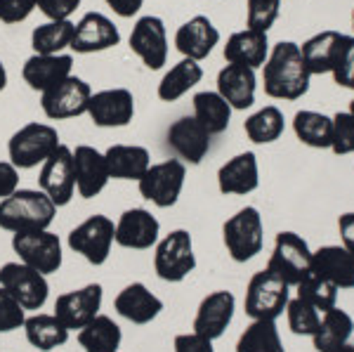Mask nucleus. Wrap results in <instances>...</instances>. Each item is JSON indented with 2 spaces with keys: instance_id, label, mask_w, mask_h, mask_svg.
<instances>
[{
  "instance_id": "f257e3e1",
  "label": "nucleus",
  "mask_w": 354,
  "mask_h": 352,
  "mask_svg": "<svg viewBox=\"0 0 354 352\" xmlns=\"http://www.w3.org/2000/svg\"><path fill=\"white\" fill-rule=\"evenodd\" d=\"M310 78L312 73L307 71L298 43L281 41L270 50L262 71L265 93L270 98L286 102L300 100L310 90Z\"/></svg>"
},
{
  "instance_id": "f03ea898",
  "label": "nucleus",
  "mask_w": 354,
  "mask_h": 352,
  "mask_svg": "<svg viewBox=\"0 0 354 352\" xmlns=\"http://www.w3.org/2000/svg\"><path fill=\"white\" fill-rule=\"evenodd\" d=\"M57 206L43 189H17L12 196L0 201V230L31 232L50 230L55 223Z\"/></svg>"
},
{
  "instance_id": "7ed1b4c3",
  "label": "nucleus",
  "mask_w": 354,
  "mask_h": 352,
  "mask_svg": "<svg viewBox=\"0 0 354 352\" xmlns=\"http://www.w3.org/2000/svg\"><path fill=\"white\" fill-rule=\"evenodd\" d=\"M66 243L73 253L81 255L85 263L100 268L109 260L111 248L116 243V223L109 215L95 213L68 232Z\"/></svg>"
},
{
  "instance_id": "20e7f679",
  "label": "nucleus",
  "mask_w": 354,
  "mask_h": 352,
  "mask_svg": "<svg viewBox=\"0 0 354 352\" xmlns=\"http://www.w3.org/2000/svg\"><path fill=\"white\" fill-rule=\"evenodd\" d=\"M222 241L234 263H248L265 246V225L255 206L236 211L222 225Z\"/></svg>"
},
{
  "instance_id": "39448f33",
  "label": "nucleus",
  "mask_w": 354,
  "mask_h": 352,
  "mask_svg": "<svg viewBox=\"0 0 354 352\" xmlns=\"http://www.w3.org/2000/svg\"><path fill=\"white\" fill-rule=\"evenodd\" d=\"M62 145L59 133L50 123H26L21 126L8 142V156L10 163H15L19 170H31L36 166H43L57 147Z\"/></svg>"
},
{
  "instance_id": "423d86ee",
  "label": "nucleus",
  "mask_w": 354,
  "mask_h": 352,
  "mask_svg": "<svg viewBox=\"0 0 354 352\" xmlns=\"http://www.w3.org/2000/svg\"><path fill=\"white\" fill-rule=\"evenodd\" d=\"M196 270L194 241L187 230H173L153 246V272L161 281L180 284Z\"/></svg>"
},
{
  "instance_id": "0eeeda50",
  "label": "nucleus",
  "mask_w": 354,
  "mask_h": 352,
  "mask_svg": "<svg viewBox=\"0 0 354 352\" xmlns=\"http://www.w3.org/2000/svg\"><path fill=\"white\" fill-rule=\"evenodd\" d=\"M290 300V286L270 270L255 272L245 286V300L243 308L250 319H272L281 317L286 312V305Z\"/></svg>"
},
{
  "instance_id": "6e6552de",
  "label": "nucleus",
  "mask_w": 354,
  "mask_h": 352,
  "mask_svg": "<svg viewBox=\"0 0 354 352\" xmlns=\"http://www.w3.org/2000/svg\"><path fill=\"white\" fill-rule=\"evenodd\" d=\"M12 251L17 253L19 263L28 265V268H33L45 277L59 272L62 263H64L59 237L50 230L17 232V234H12Z\"/></svg>"
},
{
  "instance_id": "1a4fd4ad",
  "label": "nucleus",
  "mask_w": 354,
  "mask_h": 352,
  "mask_svg": "<svg viewBox=\"0 0 354 352\" xmlns=\"http://www.w3.org/2000/svg\"><path fill=\"white\" fill-rule=\"evenodd\" d=\"M265 270L283 279L288 286H298L312 272V251L307 241L295 232H279Z\"/></svg>"
},
{
  "instance_id": "9d476101",
  "label": "nucleus",
  "mask_w": 354,
  "mask_h": 352,
  "mask_svg": "<svg viewBox=\"0 0 354 352\" xmlns=\"http://www.w3.org/2000/svg\"><path fill=\"white\" fill-rule=\"evenodd\" d=\"M187 180V166L180 158H168L161 163H151L149 170L137 183L142 198H147L156 208H173L182 196Z\"/></svg>"
},
{
  "instance_id": "9b49d317",
  "label": "nucleus",
  "mask_w": 354,
  "mask_h": 352,
  "mask_svg": "<svg viewBox=\"0 0 354 352\" xmlns=\"http://www.w3.org/2000/svg\"><path fill=\"white\" fill-rule=\"evenodd\" d=\"M0 286L8 288L12 293V298L26 312H41L50 298L48 277L24 263H19V260L5 263L0 268Z\"/></svg>"
},
{
  "instance_id": "f8f14e48",
  "label": "nucleus",
  "mask_w": 354,
  "mask_h": 352,
  "mask_svg": "<svg viewBox=\"0 0 354 352\" xmlns=\"http://www.w3.org/2000/svg\"><path fill=\"white\" fill-rule=\"evenodd\" d=\"M93 88L78 76H66L64 81L41 93V109L50 121H66L88 113V102Z\"/></svg>"
},
{
  "instance_id": "ddd939ff",
  "label": "nucleus",
  "mask_w": 354,
  "mask_h": 352,
  "mask_svg": "<svg viewBox=\"0 0 354 352\" xmlns=\"http://www.w3.org/2000/svg\"><path fill=\"white\" fill-rule=\"evenodd\" d=\"M38 189L50 196L57 208H64L76 196V175H73V149L59 145L43 161L41 175H38Z\"/></svg>"
},
{
  "instance_id": "4468645a",
  "label": "nucleus",
  "mask_w": 354,
  "mask_h": 352,
  "mask_svg": "<svg viewBox=\"0 0 354 352\" xmlns=\"http://www.w3.org/2000/svg\"><path fill=\"white\" fill-rule=\"evenodd\" d=\"M102 303H104V288H102V284L93 281L57 296L53 315L68 331H81L88 322H93L102 312Z\"/></svg>"
},
{
  "instance_id": "2eb2a0df",
  "label": "nucleus",
  "mask_w": 354,
  "mask_h": 352,
  "mask_svg": "<svg viewBox=\"0 0 354 352\" xmlns=\"http://www.w3.org/2000/svg\"><path fill=\"white\" fill-rule=\"evenodd\" d=\"M130 50L140 57L142 64L151 71L163 69L168 62V33L161 17H140L130 33Z\"/></svg>"
},
{
  "instance_id": "dca6fc26",
  "label": "nucleus",
  "mask_w": 354,
  "mask_h": 352,
  "mask_svg": "<svg viewBox=\"0 0 354 352\" xmlns=\"http://www.w3.org/2000/svg\"><path fill=\"white\" fill-rule=\"evenodd\" d=\"M88 116L97 128H125L135 116V98L128 88H109L93 93Z\"/></svg>"
},
{
  "instance_id": "f3484780",
  "label": "nucleus",
  "mask_w": 354,
  "mask_h": 352,
  "mask_svg": "<svg viewBox=\"0 0 354 352\" xmlns=\"http://www.w3.org/2000/svg\"><path fill=\"white\" fill-rule=\"evenodd\" d=\"M161 239V223L147 208H128L116 220V243L128 251H149Z\"/></svg>"
},
{
  "instance_id": "a211bd4d",
  "label": "nucleus",
  "mask_w": 354,
  "mask_h": 352,
  "mask_svg": "<svg viewBox=\"0 0 354 352\" xmlns=\"http://www.w3.org/2000/svg\"><path fill=\"white\" fill-rule=\"evenodd\" d=\"M73 175H76V194L81 198H95L106 189L111 175L104 151L90 145H78L73 149Z\"/></svg>"
},
{
  "instance_id": "6ab92c4d",
  "label": "nucleus",
  "mask_w": 354,
  "mask_h": 352,
  "mask_svg": "<svg viewBox=\"0 0 354 352\" xmlns=\"http://www.w3.org/2000/svg\"><path fill=\"white\" fill-rule=\"evenodd\" d=\"M210 138L213 135L205 130L194 116L177 118L173 126L168 128V147L175 151V156L182 163L198 166L205 154L210 151Z\"/></svg>"
},
{
  "instance_id": "aec40b11",
  "label": "nucleus",
  "mask_w": 354,
  "mask_h": 352,
  "mask_svg": "<svg viewBox=\"0 0 354 352\" xmlns=\"http://www.w3.org/2000/svg\"><path fill=\"white\" fill-rule=\"evenodd\" d=\"M118 43H121V31L109 17L102 12H88L76 24L71 50L78 55H93L116 48Z\"/></svg>"
},
{
  "instance_id": "412c9836",
  "label": "nucleus",
  "mask_w": 354,
  "mask_h": 352,
  "mask_svg": "<svg viewBox=\"0 0 354 352\" xmlns=\"http://www.w3.org/2000/svg\"><path fill=\"white\" fill-rule=\"evenodd\" d=\"M113 310L128 319L130 324L145 326L151 324L158 315L163 312V300L156 293L149 291V286L142 281H133L128 286H123L118 291V296L113 298Z\"/></svg>"
},
{
  "instance_id": "4be33fe9",
  "label": "nucleus",
  "mask_w": 354,
  "mask_h": 352,
  "mask_svg": "<svg viewBox=\"0 0 354 352\" xmlns=\"http://www.w3.org/2000/svg\"><path fill=\"white\" fill-rule=\"evenodd\" d=\"M234 310H236V298L232 291L208 293L198 303L196 317H194V331L210 340H218L220 336H225L227 326L232 324Z\"/></svg>"
},
{
  "instance_id": "5701e85b",
  "label": "nucleus",
  "mask_w": 354,
  "mask_h": 352,
  "mask_svg": "<svg viewBox=\"0 0 354 352\" xmlns=\"http://www.w3.org/2000/svg\"><path fill=\"white\" fill-rule=\"evenodd\" d=\"M220 43V31L213 26V21L203 15L192 17L189 21H185L175 33V48L180 50L187 59L201 62L215 50V45Z\"/></svg>"
},
{
  "instance_id": "b1692460",
  "label": "nucleus",
  "mask_w": 354,
  "mask_h": 352,
  "mask_svg": "<svg viewBox=\"0 0 354 352\" xmlns=\"http://www.w3.org/2000/svg\"><path fill=\"white\" fill-rule=\"evenodd\" d=\"M71 69H73L71 55H64V53L62 55H36L33 53L24 62L21 76H24V81L31 90L45 93V90H50L53 85L64 81L66 76H71Z\"/></svg>"
},
{
  "instance_id": "393cba45",
  "label": "nucleus",
  "mask_w": 354,
  "mask_h": 352,
  "mask_svg": "<svg viewBox=\"0 0 354 352\" xmlns=\"http://www.w3.org/2000/svg\"><path fill=\"white\" fill-rule=\"evenodd\" d=\"M260 185V170H258V156L253 151H243L225 163L218 170V189L222 194H250Z\"/></svg>"
},
{
  "instance_id": "a878e982",
  "label": "nucleus",
  "mask_w": 354,
  "mask_h": 352,
  "mask_svg": "<svg viewBox=\"0 0 354 352\" xmlns=\"http://www.w3.org/2000/svg\"><path fill=\"white\" fill-rule=\"evenodd\" d=\"M312 272L335 288H354V255L345 246H324L312 253Z\"/></svg>"
},
{
  "instance_id": "bb28decb",
  "label": "nucleus",
  "mask_w": 354,
  "mask_h": 352,
  "mask_svg": "<svg viewBox=\"0 0 354 352\" xmlns=\"http://www.w3.org/2000/svg\"><path fill=\"white\" fill-rule=\"evenodd\" d=\"M255 88H258L255 69H248V66L227 64L218 73V93L236 111H243L255 104Z\"/></svg>"
},
{
  "instance_id": "cd10ccee",
  "label": "nucleus",
  "mask_w": 354,
  "mask_h": 352,
  "mask_svg": "<svg viewBox=\"0 0 354 352\" xmlns=\"http://www.w3.org/2000/svg\"><path fill=\"white\" fill-rule=\"evenodd\" d=\"M267 57H270V41L267 33L253 31V28H243L227 38L225 45V59L230 64H241L248 69H260L265 66Z\"/></svg>"
},
{
  "instance_id": "c85d7f7f",
  "label": "nucleus",
  "mask_w": 354,
  "mask_h": 352,
  "mask_svg": "<svg viewBox=\"0 0 354 352\" xmlns=\"http://www.w3.org/2000/svg\"><path fill=\"white\" fill-rule=\"evenodd\" d=\"M21 328H24L28 345L38 352H53L64 348L68 343V336H71V331L57 319L53 312H33V315H26V322Z\"/></svg>"
},
{
  "instance_id": "c756f323",
  "label": "nucleus",
  "mask_w": 354,
  "mask_h": 352,
  "mask_svg": "<svg viewBox=\"0 0 354 352\" xmlns=\"http://www.w3.org/2000/svg\"><path fill=\"white\" fill-rule=\"evenodd\" d=\"M345 33L340 31H322L317 36H312L310 41L300 45L302 59L312 76H322V73L333 71V64L338 59V53L345 43Z\"/></svg>"
},
{
  "instance_id": "7c9ffc66",
  "label": "nucleus",
  "mask_w": 354,
  "mask_h": 352,
  "mask_svg": "<svg viewBox=\"0 0 354 352\" xmlns=\"http://www.w3.org/2000/svg\"><path fill=\"white\" fill-rule=\"evenodd\" d=\"M111 180H135L140 183L142 175L151 166V154L147 147L140 145H111L104 151Z\"/></svg>"
},
{
  "instance_id": "2f4dec72",
  "label": "nucleus",
  "mask_w": 354,
  "mask_h": 352,
  "mask_svg": "<svg viewBox=\"0 0 354 352\" xmlns=\"http://www.w3.org/2000/svg\"><path fill=\"white\" fill-rule=\"evenodd\" d=\"M354 331V319L340 308H330L326 312H322V322L319 328L314 331V348L317 352H335L342 345L350 343Z\"/></svg>"
},
{
  "instance_id": "473e14b6",
  "label": "nucleus",
  "mask_w": 354,
  "mask_h": 352,
  "mask_svg": "<svg viewBox=\"0 0 354 352\" xmlns=\"http://www.w3.org/2000/svg\"><path fill=\"white\" fill-rule=\"evenodd\" d=\"M83 352H118L123 343V331L109 315H97L81 331H76Z\"/></svg>"
},
{
  "instance_id": "72a5a7b5",
  "label": "nucleus",
  "mask_w": 354,
  "mask_h": 352,
  "mask_svg": "<svg viewBox=\"0 0 354 352\" xmlns=\"http://www.w3.org/2000/svg\"><path fill=\"white\" fill-rule=\"evenodd\" d=\"M203 78V69L198 62L194 59H180L175 66H170V71H165V76L158 83V100L161 102H177L180 98H185L187 93L198 85Z\"/></svg>"
},
{
  "instance_id": "f704fd0d",
  "label": "nucleus",
  "mask_w": 354,
  "mask_h": 352,
  "mask_svg": "<svg viewBox=\"0 0 354 352\" xmlns=\"http://www.w3.org/2000/svg\"><path fill=\"white\" fill-rule=\"evenodd\" d=\"M232 111L234 109L227 104L218 90H215V93L203 90V93L194 95V118H196L210 135H220L230 128Z\"/></svg>"
},
{
  "instance_id": "c9c22d12",
  "label": "nucleus",
  "mask_w": 354,
  "mask_h": 352,
  "mask_svg": "<svg viewBox=\"0 0 354 352\" xmlns=\"http://www.w3.org/2000/svg\"><path fill=\"white\" fill-rule=\"evenodd\" d=\"M76 24L71 19L62 21H45L36 26L31 33V48L36 55H62L66 48H71Z\"/></svg>"
},
{
  "instance_id": "e433bc0d",
  "label": "nucleus",
  "mask_w": 354,
  "mask_h": 352,
  "mask_svg": "<svg viewBox=\"0 0 354 352\" xmlns=\"http://www.w3.org/2000/svg\"><path fill=\"white\" fill-rule=\"evenodd\" d=\"M295 138L312 149H330V130L333 121L326 113L319 111H298L293 118Z\"/></svg>"
},
{
  "instance_id": "4c0bfd02",
  "label": "nucleus",
  "mask_w": 354,
  "mask_h": 352,
  "mask_svg": "<svg viewBox=\"0 0 354 352\" xmlns=\"http://www.w3.org/2000/svg\"><path fill=\"white\" fill-rule=\"evenodd\" d=\"M236 352H286L281 336H279L277 322L253 319L236 340Z\"/></svg>"
},
{
  "instance_id": "58836bf2",
  "label": "nucleus",
  "mask_w": 354,
  "mask_h": 352,
  "mask_svg": "<svg viewBox=\"0 0 354 352\" xmlns=\"http://www.w3.org/2000/svg\"><path fill=\"white\" fill-rule=\"evenodd\" d=\"M286 121H283V113L279 106H265V109L255 111L253 116L245 118L243 130L248 135L250 142L255 145H272L283 135Z\"/></svg>"
},
{
  "instance_id": "ea45409f",
  "label": "nucleus",
  "mask_w": 354,
  "mask_h": 352,
  "mask_svg": "<svg viewBox=\"0 0 354 352\" xmlns=\"http://www.w3.org/2000/svg\"><path fill=\"white\" fill-rule=\"evenodd\" d=\"M298 298L310 303L312 308H317L319 312H326L330 308H335V303H338V288L324 279V277L310 272V275L298 284Z\"/></svg>"
},
{
  "instance_id": "a19ab883",
  "label": "nucleus",
  "mask_w": 354,
  "mask_h": 352,
  "mask_svg": "<svg viewBox=\"0 0 354 352\" xmlns=\"http://www.w3.org/2000/svg\"><path fill=\"white\" fill-rule=\"evenodd\" d=\"M286 315H288V326L295 336H314V331L319 328V322H322V312L300 298L288 300Z\"/></svg>"
},
{
  "instance_id": "79ce46f5",
  "label": "nucleus",
  "mask_w": 354,
  "mask_h": 352,
  "mask_svg": "<svg viewBox=\"0 0 354 352\" xmlns=\"http://www.w3.org/2000/svg\"><path fill=\"white\" fill-rule=\"evenodd\" d=\"M281 0H245V21L248 28L267 33L279 19Z\"/></svg>"
},
{
  "instance_id": "37998d69",
  "label": "nucleus",
  "mask_w": 354,
  "mask_h": 352,
  "mask_svg": "<svg viewBox=\"0 0 354 352\" xmlns=\"http://www.w3.org/2000/svg\"><path fill=\"white\" fill-rule=\"evenodd\" d=\"M333 130H330V149L338 156L352 154L354 151V118L350 111H338L333 118Z\"/></svg>"
},
{
  "instance_id": "c03bdc74",
  "label": "nucleus",
  "mask_w": 354,
  "mask_h": 352,
  "mask_svg": "<svg viewBox=\"0 0 354 352\" xmlns=\"http://www.w3.org/2000/svg\"><path fill=\"white\" fill-rule=\"evenodd\" d=\"M28 312L12 298L8 288L0 286V333H12L24 326Z\"/></svg>"
},
{
  "instance_id": "a18cd8bd",
  "label": "nucleus",
  "mask_w": 354,
  "mask_h": 352,
  "mask_svg": "<svg viewBox=\"0 0 354 352\" xmlns=\"http://www.w3.org/2000/svg\"><path fill=\"white\" fill-rule=\"evenodd\" d=\"M330 73H333L338 85H342V88H347V90H354V36L345 38Z\"/></svg>"
},
{
  "instance_id": "49530a36",
  "label": "nucleus",
  "mask_w": 354,
  "mask_h": 352,
  "mask_svg": "<svg viewBox=\"0 0 354 352\" xmlns=\"http://www.w3.org/2000/svg\"><path fill=\"white\" fill-rule=\"evenodd\" d=\"M36 10V0H0V21L21 24Z\"/></svg>"
},
{
  "instance_id": "de8ad7c7",
  "label": "nucleus",
  "mask_w": 354,
  "mask_h": 352,
  "mask_svg": "<svg viewBox=\"0 0 354 352\" xmlns=\"http://www.w3.org/2000/svg\"><path fill=\"white\" fill-rule=\"evenodd\" d=\"M36 8L48 17V21L71 19V15L81 8V0H36Z\"/></svg>"
},
{
  "instance_id": "09e8293b",
  "label": "nucleus",
  "mask_w": 354,
  "mask_h": 352,
  "mask_svg": "<svg viewBox=\"0 0 354 352\" xmlns=\"http://www.w3.org/2000/svg\"><path fill=\"white\" fill-rule=\"evenodd\" d=\"M173 348H175V352H215L213 340L201 336V333H196V331L175 336Z\"/></svg>"
},
{
  "instance_id": "8fccbe9b",
  "label": "nucleus",
  "mask_w": 354,
  "mask_h": 352,
  "mask_svg": "<svg viewBox=\"0 0 354 352\" xmlns=\"http://www.w3.org/2000/svg\"><path fill=\"white\" fill-rule=\"evenodd\" d=\"M19 189V168L10 161H0V201Z\"/></svg>"
},
{
  "instance_id": "3c124183",
  "label": "nucleus",
  "mask_w": 354,
  "mask_h": 352,
  "mask_svg": "<svg viewBox=\"0 0 354 352\" xmlns=\"http://www.w3.org/2000/svg\"><path fill=\"white\" fill-rule=\"evenodd\" d=\"M104 3L113 10V15L123 17V19H130V17H135L140 12L145 0H104Z\"/></svg>"
},
{
  "instance_id": "603ef678",
  "label": "nucleus",
  "mask_w": 354,
  "mask_h": 352,
  "mask_svg": "<svg viewBox=\"0 0 354 352\" xmlns=\"http://www.w3.org/2000/svg\"><path fill=\"white\" fill-rule=\"evenodd\" d=\"M338 232H340V239L342 246L347 248L354 255V213H345L340 215L338 220Z\"/></svg>"
},
{
  "instance_id": "864d4df0",
  "label": "nucleus",
  "mask_w": 354,
  "mask_h": 352,
  "mask_svg": "<svg viewBox=\"0 0 354 352\" xmlns=\"http://www.w3.org/2000/svg\"><path fill=\"white\" fill-rule=\"evenodd\" d=\"M8 88V69H5L3 59H0V93Z\"/></svg>"
},
{
  "instance_id": "5fc2aeb1",
  "label": "nucleus",
  "mask_w": 354,
  "mask_h": 352,
  "mask_svg": "<svg viewBox=\"0 0 354 352\" xmlns=\"http://www.w3.org/2000/svg\"><path fill=\"white\" fill-rule=\"evenodd\" d=\"M335 352H354V345L347 343V345H342V348H340V350H335Z\"/></svg>"
},
{
  "instance_id": "6e6d98bb",
  "label": "nucleus",
  "mask_w": 354,
  "mask_h": 352,
  "mask_svg": "<svg viewBox=\"0 0 354 352\" xmlns=\"http://www.w3.org/2000/svg\"><path fill=\"white\" fill-rule=\"evenodd\" d=\"M350 116L354 118V100H352V104H350Z\"/></svg>"
},
{
  "instance_id": "4d7b16f0",
  "label": "nucleus",
  "mask_w": 354,
  "mask_h": 352,
  "mask_svg": "<svg viewBox=\"0 0 354 352\" xmlns=\"http://www.w3.org/2000/svg\"><path fill=\"white\" fill-rule=\"evenodd\" d=\"M352 26H354V12H352Z\"/></svg>"
}]
</instances>
